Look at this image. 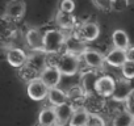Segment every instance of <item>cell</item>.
I'll return each instance as SVG.
<instances>
[{
	"instance_id": "16",
	"label": "cell",
	"mask_w": 134,
	"mask_h": 126,
	"mask_svg": "<svg viewBox=\"0 0 134 126\" xmlns=\"http://www.w3.org/2000/svg\"><path fill=\"white\" fill-rule=\"evenodd\" d=\"M55 21H57L58 26L63 30L74 29L76 25V17L74 16V13H67V12H60V11L57 12Z\"/></svg>"
},
{
	"instance_id": "17",
	"label": "cell",
	"mask_w": 134,
	"mask_h": 126,
	"mask_svg": "<svg viewBox=\"0 0 134 126\" xmlns=\"http://www.w3.org/2000/svg\"><path fill=\"white\" fill-rule=\"evenodd\" d=\"M47 99H49V102L51 104V106H54V108L60 106V105H63L66 102H70L69 96H67V92L60 89V88H58V87L57 88H51L49 91Z\"/></svg>"
},
{
	"instance_id": "11",
	"label": "cell",
	"mask_w": 134,
	"mask_h": 126,
	"mask_svg": "<svg viewBox=\"0 0 134 126\" xmlns=\"http://www.w3.org/2000/svg\"><path fill=\"white\" fill-rule=\"evenodd\" d=\"M82 58L84 59L86 65H87L88 67L93 68V70L101 68V67L105 65V63H107V62H105V56H104L100 51L92 50V49H88V50L83 54Z\"/></svg>"
},
{
	"instance_id": "15",
	"label": "cell",
	"mask_w": 134,
	"mask_h": 126,
	"mask_svg": "<svg viewBox=\"0 0 134 126\" xmlns=\"http://www.w3.org/2000/svg\"><path fill=\"white\" fill-rule=\"evenodd\" d=\"M38 125L40 126H57L58 125V118H57V112L54 106L45 108L40 112L38 114Z\"/></svg>"
},
{
	"instance_id": "29",
	"label": "cell",
	"mask_w": 134,
	"mask_h": 126,
	"mask_svg": "<svg viewBox=\"0 0 134 126\" xmlns=\"http://www.w3.org/2000/svg\"><path fill=\"white\" fill-rule=\"evenodd\" d=\"M126 56H127V60L134 62V46H130L126 50Z\"/></svg>"
},
{
	"instance_id": "22",
	"label": "cell",
	"mask_w": 134,
	"mask_h": 126,
	"mask_svg": "<svg viewBox=\"0 0 134 126\" xmlns=\"http://www.w3.org/2000/svg\"><path fill=\"white\" fill-rule=\"evenodd\" d=\"M112 126H134V117L127 110H122L114 116Z\"/></svg>"
},
{
	"instance_id": "13",
	"label": "cell",
	"mask_w": 134,
	"mask_h": 126,
	"mask_svg": "<svg viewBox=\"0 0 134 126\" xmlns=\"http://www.w3.org/2000/svg\"><path fill=\"white\" fill-rule=\"evenodd\" d=\"M105 62H107V65H109L112 67H122L125 63L127 62L126 50H121V49L113 47L105 55Z\"/></svg>"
},
{
	"instance_id": "18",
	"label": "cell",
	"mask_w": 134,
	"mask_h": 126,
	"mask_svg": "<svg viewBox=\"0 0 134 126\" xmlns=\"http://www.w3.org/2000/svg\"><path fill=\"white\" fill-rule=\"evenodd\" d=\"M90 114H91V112L87 108H84V106L76 108L69 126H88Z\"/></svg>"
},
{
	"instance_id": "12",
	"label": "cell",
	"mask_w": 134,
	"mask_h": 126,
	"mask_svg": "<svg viewBox=\"0 0 134 126\" xmlns=\"http://www.w3.org/2000/svg\"><path fill=\"white\" fill-rule=\"evenodd\" d=\"M78 34L86 42H92V41H96L99 38V36H100V28H99V25L96 22L88 21V22H84L80 26Z\"/></svg>"
},
{
	"instance_id": "28",
	"label": "cell",
	"mask_w": 134,
	"mask_h": 126,
	"mask_svg": "<svg viewBox=\"0 0 134 126\" xmlns=\"http://www.w3.org/2000/svg\"><path fill=\"white\" fill-rule=\"evenodd\" d=\"M127 4H129L127 0H113V11L122 12L126 9Z\"/></svg>"
},
{
	"instance_id": "25",
	"label": "cell",
	"mask_w": 134,
	"mask_h": 126,
	"mask_svg": "<svg viewBox=\"0 0 134 126\" xmlns=\"http://www.w3.org/2000/svg\"><path fill=\"white\" fill-rule=\"evenodd\" d=\"M93 4L104 12L113 11V0H93Z\"/></svg>"
},
{
	"instance_id": "5",
	"label": "cell",
	"mask_w": 134,
	"mask_h": 126,
	"mask_svg": "<svg viewBox=\"0 0 134 126\" xmlns=\"http://www.w3.org/2000/svg\"><path fill=\"white\" fill-rule=\"evenodd\" d=\"M66 53H70L78 56H83V54L88 50L86 41L79 37V34H71L66 38V45H64Z\"/></svg>"
},
{
	"instance_id": "8",
	"label": "cell",
	"mask_w": 134,
	"mask_h": 126,
	"mask_svg": "<svg viewBox=\"0 0 134 126\" xmlns=\"http://www.w3.org/2000/svg\"><path fill=\"white\" fill-rule=\"evenodd\" d=\"M40 78L43 80V83L51 89V88H57L58 84L60 83L62 79V72L59 71V68L57 66H47L40 75Z\"/></svg>"
},
{
	"instance_id": "30",
	"label": "cell",
	"mask_w": 134,
	"mask_h": 126,
	"mask_svg": "<svg viewBox=\"0 0 134 126\" xmlns=\"http://www.w3.org/2000/svg\"><path fill=\"white\" fill-rule=\"evenodd\" d=\"M67 126H69V125H67Z\"/></svg>"
},
{
	"instance_id": "6",
	"label": "cell",
	"mask_w": 134,
	"mask_h": 126,
	"mask_svg": "<svg viewBox=\"0 0 134 126\" xmlns=\"http://www.w3.org/2000/svg\"><path fill=\"white\" fill-rule=\"evenodd\" d=\"M7 62L15 68H21L28 63V54L20 47H9L7 50Z\"/></svg>"
},
{
	"instance_id": "24",
	"label": "cell",
	"mask_w": 134,
	"mask_h": 126,
	"mask_svg": "<svg viewBox=\"0 0 134 126\" xmlns=\"http://www.w3.org/2000/svg\"><path fill=\"white\" fill-rule=\"evenodd\" d=\"M58 11L67 12V13H74V11H75V2H74V0H59Z\"/></svg>"
},
{
	"instance_id": "20",
	"label": "cell",
	"mask_w": 134,
	"mask_h": 126,
	"mask_svg": "<svg viewBox=\"0 0 134 126\" xmlns=\"http://www.w3.org/2000/svg\"><path fill=\"white\" fill-rule=\"evenodd\" d=\"M112 42L113 46L116 49H121V50H127L130 47V42H129V36L126 34L125 30L122 29H116L112 34Z\"/></svg>"
},
{
	"instance_id": "7",
	"label": "cell",
	"mask_w": 134,
	"mask_h": 126,
	"mask_svg": "<svg viewBox=\"0 0 134 126\" xmlns=\"http://www.w3.org/2000/svg\"><path fill=\"white\" fill-rule=\"evenodd\" d=\"M25 9H26V5L24 3V0H9L5 5L4 17H7L11 21H17L24 16Z\"/></svg>"
},
{
	"instance_id": "1",
	"label": "cell",
	"mask_w": 134,
	"mask_h": 126,
	"mask_svg": "<svg viewBox=\"0 0 134 126\" xmlns=\"http://www.w3.org/2000/svg\"><path fill=\"white\" fill-rule=\"evenodd\" d=\"M67 36L59 29H49L43 34V51L46 54H59L66 45Z\"/></svg>"
},
{
	"instance_id": "26",
	"label": "cell",
	"mask_w": 134,
	"mask_h": 126,
	"mask_svg": "<svg viewBox=\"0 0 134 126\" xmlns=\"http://www.w3.org/2000/svg\"><path fill=\"white\" fill-rule=\"evenodd\" d=\"M88 126H105V119L97 113H91Z\"/></svg>"
},
{
	"instance_id": "10",
	"label": "cell",
	"mask_w": 134,
	"mask_h": 126,
	"mask_svg": "<svg viewBox=\"0 0 134 126\" xmlns=\"http://www.w3.org/2000/svg\"><path fill=\"white\" fill-rule=\"evenodd\" d=\"M75 106L71 102H66L60 106L55 108L57 112V118H58V125L57 126H67L70 123L74 113H75Z\"/></svg>"
},
{
	"instance_id": "23",
	"label": "cell",
	"mask_w": 134,
	"mask_h": 126,
	"mask_svg": "<svg viewBox=\"0 0 134 126\" xmlns=\"http://www.w3.org/2000/svg\"><path fill=\"white\" fill-rule=\"evenodd\" d=\"M121 72H122L124 79H126V80H133V79H134V62L127 60L125 65L121 67Z\"/></svg>"
},
{
	"instance_id": "21",
	"label": "cell",
	"mask_w": 134,
	"mask_h": 126,
	"mask_svg": "<svg viewBox=\"0 0 134 126\" xmlns=\"http://www.w3.org/2000/svg\"><path fill=\"white\" fill-rule=\"evenodd\" d=\"M100 76H97L96 74L93 72H87L83 75V80H82V87L86 89V92L88 95H93L96 93L95 92V87H96V83L99 80Z\"/></svg>"
},
{
	"instance_id": "27",
	"label": "cell",
	"mask_w": 134,
	"mask_h": 126,
	"mask_svg": "<svg viewBox=\"0 0 134 126\" xmlns=\"http://www.w3.org/2000/svg\"><path fill=\"white\" fill-rule=\"evenodd\" d=\"M125 110H127L134 117V89L131 91V93L129 95V97L125 101Z\"/></svg>"
},
{
	"instance_id": "3",
	"label": "cell",
	"mask_w": 134,
	"mask_h": 126,
	"mask_svg": "<svg viewBox=\"0 0 134 126\" xmlns=\"http://www.w3.org/2000/svg\"><path fill=\"white\" fill-rule=\"evenodd\" d=\"M49 91H50V88L43 83V80L41 78H37V79L29 82L28 83V88H26L28 96L32 100H34V101L45 100L49 96Z\"/></svg>"
},
{
	"instance_id": "19",
	"label": "cell",
	"mask_w": 134,
	"mask_h": 126,
	"mask_svg": "<svg viewBox=\"0 0 134 126\" xmlns=\"http://www.w3.org/2000/svg\"><path fill=\"white\" fill-rule=\"evenodd\" d=\"M133 89L134 88H130L126 79L118 80V82H116V91H114L113 99L117 101H126V99L129 97V95L131 93Z\"/></svg>"
},
{
	"instance_id": "4",
	"label": "cell",
	"mask_w": 134,
	"mask_h": 126,
	"mask_svg": "<svg viewBox=\"0 0 134 126\" xmlns=\"http://www.w3.org/2000/svg\"><path fill=\"white\" fill-rule=\"evenodd\" d=\"M116 91V80L109 75H101L96 83L95 92L100 97H113Z\"/></svg>"
},
{
	"instance_id": "14",
	"label": "cell",
	"mask_w": 134,
	"mask_h": 126,
	"mask_svg": "<svg viewBox=\"0 0 134 126\" xmlns=\"http://www.w3.org/2000/svg\"><path fill=\"white\" fill-rule=\"evenodd\" d=\"M69 100L72 105H83L86 102V97L88 96V93L86 92V89L82 87V84L79 85H72L66 91Z\"/></svg>"
},
{
	"instance_id": "2",
	"label": "cell",
	"mask_w": 134,
	"mask_h": 126,
	"mask_svg": "<svg viewBox=\"0 0 134 126\" xmlns=\"http://www.w3.org/2000/svg\"><path fill=\"white\" fill-rule=\"evenodd\" d=\"M80 66V56L70 54V53H63L59 55L58 59V65L57 67L64 76H74L78 74Z\"/></svg>"
},
{
	"instance_id": "9",
	"label": "cell",
	"mask_w": 134,
	"mask_h": 126,
	"mask_svg": "<svg viewBox=\"0 0 134 126\" xmlns=\"http://www.w3.org/2000/svg\"><path fill=\"white\" fill-rule=\"evenodd\" d=\"M43 34L40 29L32 28L25 34V41L32 51H43Z\"/></svg>"
}]
</instances>
